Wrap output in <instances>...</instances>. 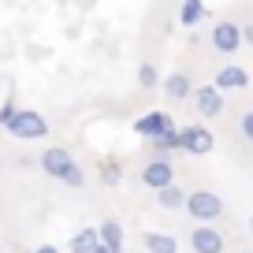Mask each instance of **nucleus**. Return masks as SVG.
<instances>
[{"instance_id":"6e6552de","label":"nucleus","mask_w":253,"mask_h":253,"mask_svg":"<svg viewBox=\"0 0 253 253\" xmlns=\"http://www.w3.org/2000/svg\"><path fill=\"white\" fill-rule=\"evenodd\" d=\"M134 130H138L142 138H149V142H157L160 134L175 130V123H171V116H168V112H145V116L134 123Z\"/></svg>"},{"instance_id":"393cba45","label":"nucleus","mask_w":253,"mask_h":253,"mask_svg":"<svg viewBox=\"0 0 253 253\" xmlns=\"http://www.w3.org/2000/svg\"><path fill=\"white\" fill-rule=\"evenodd\" d=\"M250 238H253V220H250Z\"/></svg>"},{"instance_id":"7ed1b4c3","label":"nucleus","mask_w":253,"mask_h":253,"mask_svg":"<svg viewBox=\"0 0 253 253\" xmlns=\"http://www.w3.org/2000/svg\"><path fill=\"white\" fill-rule=\"evenodd\" d=\"M212 130L209 126H201V123H190V126H182L179 130V149L182 153H190V157H205V153H212Z\"/></svg>"},{"instance_id":"412c9836","label":"nucleus","mask_w":253,"mask_h":253,"mask_svg":"<svg viewBox=\"0 0 253 253\" xmlns=\"http://www.w3.org/2000/svg\"><path fill=\"white\" fill-rule=\"evenodd\" d=\"M15 112H19V108H15V97H8V101H4V108H0V126L8 123V119L15 116Z\"/></svg>"},{"instance_id":"5701e85b","label":"nucleus","mask_w":253,"mask_h":253,"mask_svg":"<svg viewBox=\"0 0 253 253\" xmlns=\"http://www.w3.org/2000/svg\"><path fill=\"white\" fill-rule=\"evenodd\" d=\"M34 253H60V250H56V246H38Z\"/></svg>"},{"instance_id":"4be33fe9","label":"nucleus","mask_w":253,"mask_h":253,"mask_svg":"<svg viewBox=\"0 0 253 253\" xmlns=\"http://www.w3.org/2000/svg\"><path fill=\"white\" fill-rule=\"evenodd\" d=\"M242 45H250V48H253V23H250V26H242Z\"/></svg>"},{"instance_id":"0eeeda50","label":"nucleus","mask_w":253,"mask_h":253,"mask_svg":"<svg viewBox=\"0 0 253 253\" xmlns=\"http://www.w3.org/2000/svg\"><path fill=\"white\" fill-rule=\"evenodd\" d=\"M142 182L157 194V190H164V186H171L175 182V168L168 164V157H157V160H149V164L142 168Z\"/></svg>"},{"instance_id":"f03ea898","label":"nucleus","mask_w":253,"mask_h":253,"mask_svg":"<svg viewBox=\"0 0 253 253\" xmlns=\"http://www.w3.org/2000/svg\"><path fill=\"white\" fill-rule=\"evenodd\" d=\"M186 212L198 223H216L223 216V198L212 190H194V194H186Z\"/></svg>"},{"instance_id":"39448f33","label":"nucleus","mask_w":253,"mask_h":253,"mask_svg":"<svg viewBox=\"0 0 253 253\" xmlns=\"http://www.w3.org/2000/svg\"><path fill=\"white\" fill-rule=\"evenodd\" d=\"M212 48H216V52H223V56L238 52V48H242V26L220 19V23L212 26Z\"/></svg>"},{"instance_id":"6ab92c4d","label":"nucleus","mask_w":253,"mask_h":253,"mask_svg":"<svg viewBox=\"0 0 253 253\" xmlns=\"http://www.w3.org/2000/svg\"><path fill=\"white\" fill-rule=\"evenodd\" d=\"M63 182H67V186H75V190H79V186H86V175H82V168H79V164H75V168H71V171L63 175Z\"/></svg>"},{"instance_id":"f8f14e48","label":"nucleus","mask_w":253,"mask_h":253,"mask_svg":"<svg viewBox=\"0 0 253 253\" xmlns=\"http://www.w3.org/2000/svg\"><path fill=\"white\" fill-rule=\"evenodd\" d=\"M142 242H145V253H179V242L164 231H149Z\"/></svg>"},{"instance_id":"f3484780","label":"nucleus","mask_w":253,"mask_h":253,"mask_svg":"<svg viewBox=\"0 0 253 253\" xmlns=\"http://www.w3.org/2000/svg\"><path fill=\"white\" fill-rule=\"evenodd\" d=\"M153 149H157V157H168L171 149H179V126H175V130H168V134H160L157 142H153Z\"/></svg>"},{"instance_id":"f257e3e1","label":"nucleus","mask_w":253,"mask_h":253,"mask_svg":"<svg viewBox=\"0 0 253 253\" xmlns=\"http://www.w3.org/2000/svg\"><path fill=\"white\" fill-rule=\"evenodd\" d=\"M4 130L11 138H19V142H38V138L48 134V119H41V112H34V108H19L4 123Z\"/></svg>"},{"instance_id":"9b49d317","label":"nucleus","mask_w":253,"mask_h":253,"mask_svg":"<svg viewBox=\"0 0 253 253\" xmlns=\"http://www.w3.org/2000/svg\"><path fill=\"white\" fill-rule=\"evenodd\" d=\"M190 89H198V86L190 82V75H186V71H171V75L164 79V93H168V101H186Z\"/></svg>"},{"instance_id":"4468645a","label":"nucleus","mask_w":253,"mask_h":253,"mask_svg":"<svg viewBox=\"0 0 253 253\" xmlns=\"http://www.w3.org/2000/svg\"><path fill=\"white\" fill-rule=\"evenodd\" d=\"M157 205H160V209H171V212H175V209H186V194L171 182V186L157 190Z\"/></svg>"},{"instance_id":"dca6fc26","label":"nucleus","mask_w":253,"mask_h":253,"mask_svg":"<svg viewBox=\"0 0 253 253\" xmlns=\"http://www.w3.org/2000/svg\"><path fill=\"white\" fill-rule=\"evenodd\" d=\"M201 19H205V0H182V8H179L182 26H198Z\"/></svg>"},{"instance_id":"ddd939ff","label":"nucleus","mask_w":253,"mask_h":253,"mask_svg":"<svg viewBox=\"0 0 253 253\" xmlns=\"http://www.w3.org/2000/svg\"><path fill=\"white\" fill-rule=\"evenodd\" d=\"M97 246H101V227H82L71 238V253H93Z\"/></svg>"},{"instance_id":"423d86ee","label":"nucleus","mask_w":253,"mask_h":253,"mask_svg":"<svg viewBox=\"0 0 253 253\" xmlns=\"http://www.w3.org/2000/svg\"><path fill=\"white\" fill-rule=\"evenodd\" d=\"M194 104H198L201 119H220L223 116V89H216L212 82H209V86H198L194 89Z\"/></svg>"},{"instance_id":"aec40b11","label":"nucleus","mask_w":253,"mask_h":253,"mask_svg":"<svg viewBox=\"0 0 253 253\" xmlns=\"http://www.w3.org/2000/svg\"><path fill=\"white\" fill-rule=\"evenodd\" d=\"M238 130H242L246 142H253V112H246V116L238 119Z\"/></svg>"},{"instance_id":"b1692460","label":"nucleus","mask_w":253,"mask_h":253,"mask_svg":"<svg viewBox=\"0 0 253 253\" xmlns=\"http://www.w3.org/2000/svg\"><path fill=\"white\" fill-rule=\"evenodd\" d=\"M93 253H119V250H108V246H104V242H101V246H97V250H93Z\"/></svg>"},{"instance_id":"2eb2a0df","label":"nucleus","mask_w":253,"mask_h":253,"mask_svg":"<svg viewBox=\"0 0 253 253\" xmlns=\"http://www.w3.org/2000/svg\"><path fill=\"white\" fill-rule=\"evenodd\" d=\"M101 242L108 246V250L123 253V223H119V220H104L101 223Z\"/></svg>"},{"instance_id":"a878e982","label":"nucleus","mask_w":253,"mask_h":253,"mask_svg":"<svg viewBox=\"0 0 253 253\" xmlns=\"http://www.w3.org/2000/svg\"><path fill=\"white\" fill-rule=\"evenodd\" d=\"M246 253H253V250H246Z\"/></svg>"},{"instance_id":"1a4fd4ad","label":"nucleus","mask_w":253,"mask_h":253,"mask_svg":"<svg viewBox=\"0 0 253 253\" xmlns=\"http://www.w3.org/2000/svg\"><path fill=\"white\" fill-rule=\"evenodd\" d=\"M41 168H45V175H52V179L63 182V175L75 168V160H71V153H67V149L52 145V149H45V157H41Z\"/></svg>"},{"instance_id":"a211bd4d","label":"nucleus","mask_w":253,"mask_h":253,"mask_svg":"<svg viewBox=\"0 0 253 253\" xmlns=\"http://www.w3.org/2000/svg\"><path fill=\"white\" fill-rule=\"evenodd\" d=\"M138 82H142L145 89H153L157 86V67H153V63H142V67H138Z\"/></svg>"},{"instance_id":"9d476101","label":"nucleus","mask_w":253,"mask_h":253,"mask_svg":"<svg viewBox=\"0 0 253 253\" xmlns=\"http://www.w3.org/2000/svg\"><path fill=\"white\" fill-rule=\"evenodd\" d=\"M212 86L216 89H246V86H250V71L238 67V63H223L220 71H216Z\"/></svg>"},{"instance_id":"20e7f679","label":"nucleus","mask_w":253,"mask_h":253,"mask_svg":"<svg viewBox=\"0 0 253 253\" xmlns=\"http://www.w3.org/2000/svg\"><path fill=\"white\" fill-rule=\"evenodd\" d=\"M223 246H227V238L212 223H198V227L190 231V250L194 253H223Z\"/></svg>"}]
</instances>
